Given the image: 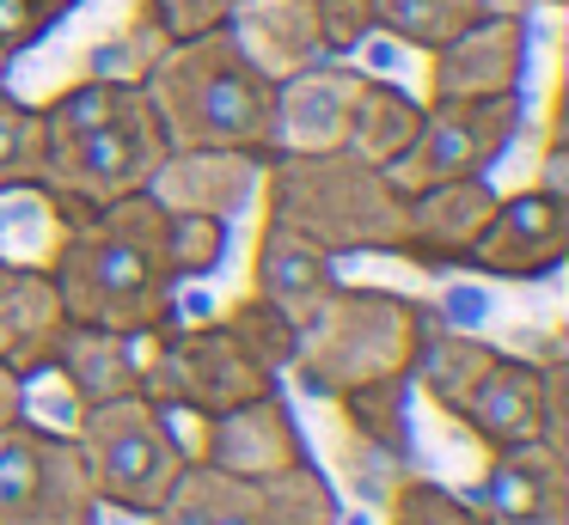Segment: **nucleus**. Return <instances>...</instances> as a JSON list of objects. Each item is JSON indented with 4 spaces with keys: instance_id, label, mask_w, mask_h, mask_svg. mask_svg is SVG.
<instances>
[{
    "instance_id": "f257e3e1",
    "label": "nucleus",
    "mask_w": 569,
    "mask_h": 525,
    "mask_svg": "<svg viewBox=\"0 0 569 525\" xmlns=\"http://www.w3.org/2000/svg\"><path fill=\"white\" fill-rule=\"evenodd\" d=\"M43 117V178L38 190L62 220H87L123 195L153 190V171L166 165L160 117L141 85H117L99 73H80L74 85L38 104Z\"/></svg>"
},
{
    "instance_id": "f03ea898",
    "label": "nucleus",
    "mask_w": 569,
    "mask_h": 525,
    "mask_svg": "<svg viewBox=\"0 0 569 525\" xmlns=\"http://www.w3.org/2000/svg\"><path fill=\"white\" fill-rule=\"evenodd\" d=\"M68 324L148 336L172 317V269H166V202L153 190L123 195L87 220H68L50 269Z\"/></svg>"
},
{
    "instance_id": "7ed1b4c3",
    "label": "nucleus",
    "mask_w": 569,
    "mask_h": 525,
    "mask_svg": "<svg viewBox=\"0 0 569 525\" xmlns=\"http://www.w3.org/2000/svg\"><path fill=\"white\" fill-rule=\"evenodd\" d=\"M141 92L172 147H221L251 159L276 153V80L246 55L233 24L172 43Z\"/></svg>"
},
{
    "instance_id": "20e7f679",
    "label": "nucleus",
    "mask_w": 569,
    "mask_h": 525,
    "mask_svg": "<svg viewBox=\"0 0 569 525\" xmlns=\"http://www.w3.org/2000/svg\"><path fill=\"white\" fill-rule=\"evenodd\" d=\"M270 220L307 239L312 251H398L405 239V190L392 171L368 165L349 147L331 153H270L263 159Z\"/></svg>"
},
{
    "instance_id": "39448f33",
    "label": "nucleus",
    "mask_w": 569,
    "mask_h": 525,
    "mask_svg": "<svg viewBox=\"0 0 569 525\" xmlns=\"http://www.w3.org/2000/svg\"><path fill=\"white\" fill-rule=\"evenodd\" d=\"M429 342V312L398 293H368V287H331L319 312L300 324V373L312 391H361L405 378Z\"/></svg>"
},
{
    "instance_id": "423d86ee",
    "label": "nucleus",
    "mask_w": 569,
    "mask_h": 525,
    "mask_svg": "<svg viewBox=\"0 0 569 525\" xmlns=\"http://www.w3.org/2000/svg\"><path fill=\"white\" fill-rule=\"evenodd\" d=\"M74 446H80V458H87L92 495L117 501V507H129V513H160V501L172 495V483L184 476V446L166 434L160 403H148L141 391L87 410Z\"/></svg>"
},
{
    "instance_id": "0eeeda50",
    "label": "nucleus",
    "mask_w": 569,
    "mask_h": 525,
    "mask_svg": "<svg viewBox=\"0 0 569 525\" xmlns=\"http://www.w3.org/2000/svg\"><path fill=\"white\" fill-rule=\"evenodd\" d=\"M527 129L520 98H422V129L392 165L398 190H429L447 178H483Z\"/></svg>"
},
{
    "instance_id": "6e6552de",
    "label": "nucleus",
    "mask_w": 569,
    "mask_h": 525,
    "mask_svg": "<svg viewBox=\"0 0 569 525\" xmlns=\"http://www.w3.org/2000/svg\"><path fill=\"white\" fill-rule=\"evenodd\" d=\"M160 525H331V495L312 464L288 476H227L214 464L190 471L160 501Z\"/></svg>"
},
{
    "instance_id": "1a4fd4ad",
    "label": "nucleus",
    "mask_w": 569,
    "mask_h": 525,
    "mask_svg": "<svg viewBox=\"0 0 569 525\" xmlns=\"http://www.w3.org/2000/svg\"><path fill=\"white\" fill-rule=\"evenodd\" d=\"M92 476L74 440L43 427H0V525H92Z\"/></svg>"
},
{
    "instance_id": "9d476101",
    "label": "nucleus",
    "mask_w": 569,
    "mask_h": 525,
    "mask_svg": "<svg viewBox=\"0 0 569 525\" xmlns=\"http://www.w3.org/2000/svg\"><path fill=\"white\" fill-rule=\"evenodd\" d=\"M270 366H258L227 324L214 330H184V336H166L160 354L141 366V397L160 403V410H202V415H221L239 410V403L263 397L270 391Z\"/></svg>"
},
{
    "instance_id": "9b49d317",
    "label": "nucleus",
    "mask_w": 569,
    "mask_h": 525,
    "mask_svg": "<svg viewBox=\"0 0 569 525\" xmlns=\"http://www.w3.org/2000/svg\"><path fill=\"white\" fill-rule=\"evenodd\" d=\"M527 55V12H483L429 55V98H520Z\"/></svg>"
},
{
    "instance_id": "f8f14e48",
    "label": "nucleus",
    "mask_w": 569,
    "mask_h": 525,
    "mask_svg": "<svg viewBox=\"0 0 569 525\" xmlns=\"http://www.w3.org/2000/svg\"><path fill=\"white\" fill-rule=\"evenodd\" d=\"M563 244H569V195L520 190L508 202L496 195V214L483 220L466 263L483 269V275H502V281H532L563 263Z\"/></svg>"
},
{
    "instance_id": "ddd939ff",
    "label": "nucleus",
    "mask_w": 569,
    "mask_h": 525,
    "mask_svg": "<svg viewBox=\"0 0 569 525\" xmlns=\"http://www.w3.org/2000/svg\"><path fill=\"white\" fill-rule=\"evenodd\" d=\"M368 73L349 55L276 80V153H331L349 141V117Z\"/></svg>"
},
{
    "instance_id": "4468645a",
    "label": "nucleus",
    "mask_w": 569,
    "mask_h": 525,
    "mask_svg": "<svg viewBox=\"0 0 569 525\" xmlns=\"http://www.w3.org/2000/svg\"><path fill=\"white\" fill-rule=\"evenodd\" d=\"M490 214H496V190L483 178H447V183H429V190H410L398 251L422 269H453L471 256Z\"/></svg>"
},
{
    "instance_id": "2eb2a0df",
    "label": "nucleus",
    "mask_w": 569,
    "mask_h": 525,
    "mask_svg": "<svg viewBox=\"0 0 569 525\" xmlns=\"http://www.w3.org/2000/svg\"><path fill=\"white\" fill-rule=\"evenodd\" d=\"M209 464L227 476H288L307 464L300 434L288 422V410L276 403V391L209 415Z\"/></svg>"
},
{
    "instance_id": "dca6fc26",
    "label": "nucleus",
    "mask_w": 569,
    "mask_h": 525,
    "mask_svg": "<svg viewBox=\"0 0 569 525\" xmlns=\"http://www.w3.org/2000/svg\"><path fill=\"white\" fill-rule=\"evenodd\" d=\"M227 24H233V37L246 43V55L258 61L270 80H288V73H300V68L331 61L319 0H239Z\"/></svg>"
},
{
    "instance_id": "f3484780",
    "label": "nucleus",
    "mask_w": 569,
    "mask_h": 525,
    "mask_svg": "<svg viewBox=\"0 0 569 525\" xmlns=\"http://www.w3.org/2000/svg\"><path fill=\"white\" fill-rule=\"evenodd\" d=\"M263 178V159L251 153H221V147H172L166 165L153 171V195L178 214H214L227 220L233 208L251 202Z\"/></svg>"
},
{
    "instance_id": "a211bd4d",
    "label": "nucleus",
    "mask_w": 569,
    "mask_h": 525,
    "mask_svg": "<svg viewBox=\"0 0 569 525\" xmlns=\"http://www.w3.org/2000/svg\"><path fill=\"white\" fill-rule=\"evenodd\" d=\"M62 330H68V312L56 300V281L43 269L0 263V366H13L19 378L50 366Z\"/></svg>"
},
{
    "instance_id": "6ab92c4d",
    "label": "nucleus",
    "mask_w": 569,
    "mask_h": 525,
    "mask_svg": "<svg viewBox=\"0 0 569 525\" xmlns=\"http://www.w3.org/2000/svg\"><path fill=\"white\" fill-rule=\"evenodd\" d=\"M50 366H62L68 385H74V397L87 403V410L117 403V397H136L141 391V366H136V354H129V336H117V330L68 324Z\"/></svg>"
},
{
    "instance_id": "aec40b11",
    "label": "nucleus",
    "mask_w": 569,
    "mask_h": 525,
    "mask_svg": "<svg viewBox=\"0 0 569 525\" xmlns=\"http://www.w3.org/2000/svg\"><path fill=\"white\" fill-rule=\"evenodd\" d=\"M331 256L312 251L307 239H295L288 226H263V244H258V300L282 305L295 324H307L319 312V300L331 293Z\"/></svg>"
},
{
    "instance_id": "412c9836",
    "label": "nucleus",
    "mask_w": 569,
    "mask_h": 525,
    "mask_svg": "<svg viewBox=\"0 0 569 525\" xmlns=\"http://www.w3.org/2000/svg\"><path fill=\"white\" fill-rule=\"evenodd\" d=\"M422 129V98L405 92L398 80H361V98H356V117H349V153H361L368 165L392 171L405 159V147L417 141Z\"/></svg>"
},
{
    "instance_id": "4be33fe9",
    "label": "nucleus",
    "mask_w": 569,
    "mask_h": 525,
    "mask_svg": "<svg viewBox=\"0 0 569 525\" xmlns=\"http://www.w3.org/2000/svg\"><path fill=\"white\" fill-rule=\"evenodd\" d=\"M368 7H373V31L380 37L417 49V55H435L466 24H478L490 12V0H368Z\"/></svg>"
},
{
    "instance_id": "5701e85b",
    "label": "nucleus",
    "mask_w": 569,
    "mask_h": 525,
    "mask_svg": "<svg viewBox=\"0 0 569 525\" xmlns=\"http://www.w3.org/2000/svg\"><path fill=\"white\" fill-rule=\"evenodd\" d=\"M43 178V117L38 104L0 85V190H38Z\"/></svg>"
},
{
    "instance_id": "b1692460",
    "label": "nucleus",
    "mask_w": 569,
    "mask_h": 525,
    "mask_svg": "<svg viewBox=\"0 0 569 525\" xmlns=\"http://www.w3.org/2000/svg\"><path fill=\"white\" fill-rule=\"evenodd\" d=\"M166 49H172V43H166V37L136 12V19L123 24V31L104 37V43L87 55V73H99V80H117V85H141V80L153 73V61L166 55Z\"/></svg>"
},
{
    "instance_id": "393cba45",
    "label": "nucleus",
    "mask_w": 569,
    "mask_h": 525,
    "mask_svg": "<svg viewBox=\"0 0 569 525\" xmlns=\"http://www.w3.org/2000/svg\"><path fill=\"white\" fill-rule=\"evenodd\" d=\"M227 251V220L214 214H178L166 208V269L178 275H209Z\"/></svg>"
},
{
    "instance_id": "a878e982",
    "label": "nucleus",
    "mask_w": 569,
    "mask_h": 525,
    "mask_svg": "<svg viewBox=\"0 0 569 525\" xmlns=\"http://www.w3.org/2000/svg\"><path fill=\"white\" fill-rule=\"evenodd\" d=\"M68 12H80V0H0V61L38 49Z\"/></svg>"
},
{
    "instance_id": "bb28decb",
    "label": "nucleus",
    "mask_w": 569,
    "mask_h": 525,
    "mask_svg": "<svg viewBox=\"0 0 569 525\" xmlns=\"http://www.w3.org/2000/svg\"><path fill=\"white\" fill-rule=\"evenodd\" d=\"M233 7L239 0H141L136 12L166 37V43H190V37H202V31H221V24L233 19Z\"/></svg>"
},
{
    "instance_id": "cd10ccee",
    "label": "nucleus",
    "mask_w": 569,
    "mask_h": 525,
    "mask_svg": "<svg viewBox=\"0 0 569 525\" xmlns=\"http://www.w3.org/2000/svg\"><path fill=\"white\" fill-rule=\"evenodd\" d=\"M386 507H392V525H478L471 507H459V501L435 483H405Z\"/></svg>"
},
{
    "instance_id": "c85d7f7f",
    "label": "nucleus",
    "mask_w": 569,
    "mask_h": 525,
    "mask_svg": "<svg viewBox=\"0 0 569 525\" xmlns=\"http://www.w3.org/2000/svg\"><path fill=\"white\" fill-rule=\"evenodd\" d=\"M319 7H325V43H331V55H356V49L373 37V7L368 0H319Z\"/></svg>"
},
{
    "instance_id": "c756f323",
    "label": "nucleus",
    "mask_w": 569,
    "mask_h": 525,
    "mask_svg": "<svg viewBox=\"0 0 569 525\" xmlns=\"http://www.w3.org/2000/svg\"><path fill=\"white\" fill-rule=\"evenodd\" d=\"M19 422V373L13 366H0V427Z\"/></svg>"
},
{
    "instance_id": "7c9ffc66",
    "label": "nucleus",
    "mask_w": 569,
    "mask_h": 525,
    "mask_svg": "<svg viewBox=\"0 0 569 525\" xmlns=\"http://www.w3.org/2000/svg\"><path fill=\"white\" fill-rule=\"evenodd\" d=\"M539 7H569V0H539Z\"/></svg>"
}]
</instances>
